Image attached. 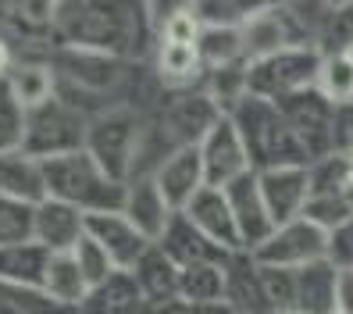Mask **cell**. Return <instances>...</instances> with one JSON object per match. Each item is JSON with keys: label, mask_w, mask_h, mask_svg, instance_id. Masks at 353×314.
I'll list each match as a JSON object with an SVG mask.
<instances>
[{"label": "cell", "mask_w": 353, "mask_h": 314, "mask_svg": "<svg viewBox=\"0 0 353 314\" xmlns=\"http://www.w3.org/2000/svg\"><path fill=\"white\" fill-rule=\"evenodd\" d=\"M157 36L147 0H61L54 43L111 57H139Z\"/></svg>", "instance_id": "6da1fadb"}, {"label": "cell", "mask_w": 353, "mask_h": 314, "mask_svg": "<svg viewBox=\"0 0 353 314\" xmlns=\"http://www.w3.org/2000/svg\"><path fill=\"white\" fill-rule=\"evenodd\" d=\"M228 118L236 121V129L243 136V146L250 154L254 172H272V168H296V164H310L307 150L300 146L296 133L289 129V121L275 100H264L246 93Z\"/></svg>", "instance_id": "7a4b0ae2"}, {"label": "cell", "mask_w": 353, "mask_h": 314, "mask_svg": "<svg viewBox=\"0 0 353 314\" xmlns=\"http://www.w3.org/2000/svg\"><path fill=\"white\" fill-rule=\"evenodd\" d=\"M47 172V193L54 200H65L86 215H103V211H121L129 197L125 182H114L86 150H72L43 161Z\"/></svg>", "instance_id": "3957f363"}, {"label": "cell", "mask_w": 353, "mask_h": 314, "mask_svg": "<svg viewBox=\"0 0 353 314\" xmlns=\"http://www.w3.org/2000/svg\"><path fill=\"white\" fill-rule=\"evenodd\" d=\"M143 133L147 125L136 115V108H118V111H108L90 121V133H86V150L103 172H108L114 182H132L139 172V154H143Z\"/></svg>", "instance_id": "277c9868"}, {"label": "cell", "mask_w": 353, "mask_h": 314, "mask_svg": "<svg viewBox=\"0 0 353 314\" xmlns=\"http://www.w3.org/2000/svg\"><path fill=\"white\" fill-rule=\"evenodd\" d=\"M321 61H325V54L318 43L261 57L246 68V93L264 97V100H285L293 93H303L310 86H318Z\"/></svg>", "instance_id": "5b68a950"}, {"label": "cell", "mask_w": 353, "mask_h": 314, "mask_svg": "<svg viewBox=\"0 0 353 314\" xmlns=\"http://www.w3.org/2000/svg\"><path fill=\"white\" fill-rule=\"evenodd\" d=\"M86 133H90V118L54 97L47 104H39V108L26 111L22 150L39 157V161H50V157H61V154L82 150V146H86Z\"/></svg>", "instance_id": "8992f818"}, {"label": "cell", "mask_w": 353, "mask_h": 314, "mask_svg": "<svg viewBox=\"0 0 353 314\" xmlns=\"http://www.w3.org/2000/svg\"><path fill=\"white\" fill-rule=\"evenodd\" d=\"M275 104L282 108L289 129L296 133L310 164L336 150V104H332L318 86H310L303 93H293L285 100H275Z\"/></svg>", "instance_id": "52a82bcc"}, {"label": "cell", "mask_w": 353, "mask_h": 314, "mask_svg": "<svg viewBox=\"0 0 353 314\" xmlns=\"http://www.w3.org/2000/svg\"><path fill=\"white\" fill-rule=\"evenodd\" d=\"M243 32V54L246 61H261V57H272V54H282V50H293V47H307V43H318L314 36L307 32V22L289 8V4H279L272 11H264L261 18H254Z\"/></svg>", "instance_id": "ba28073f"}, {"label": "cell", "mask_w": 353, "mask_h": 314, "mask_svg": "<svg viewBox=\"0 0 353 314\" xmlns=\"http://www.w3.org/2000/svg\"><path fill=\"white\" fill-rule=\"evenodd\" d=\"M254 257L261 264H282V268H303V264H314L321 257H328V233L321 225H314L310 218H293L279 225L272 236H268Z\"/></svg>", "instance_id": "9c48e42d"}, {"label": "cell", "mask_w": 353, "mask_h": 314, "mask_svg": "<svg viewBox=\"0 0 353 314\" xmlns=\"http://www.w3.org/2000/svg\"><path fill=\"white\" fill-rule=\"evenodd\" d=\"M196 150H200V161H203V179H207V186H214V190H225V186H232L246 172H254L250 154H246V146H243V136H239L236 121L228 115L200 139Z\"/></svg>", "instance_id": "30bf717a"}, {"label": "cell", "mask_w": 353, "mask_h": 314, "mask_svg": "<svg viewBox=\"0 0 353 314\" xmlns=\"http://www.w3.org/2000/svg\"><path fill=\"white\" fill-rule=\"evenodd\" d=\"M225 118V111L214 104L207 90H182L168 108H164V136L172 139V150L182 146H200V139Z\"/></svg>", "instance_id": "8fae6325"}, {"label": "cell", "mask_w": 353, "mask_h": 314, "mask_svg": "<svg viewBox=\"0 0 353 314\" xmlns=\"http://www.w3.org/2000/svg\"><path fill=\"white\" fill-rule=\"evenodd\" d=\"M86 236L114 261L118 271H132L139 257L154 246L139 228L121 215V211H103V215H86Z\"/></svg>", "instance_id": "7c38bea8"}, {"label": "cell", "mask_w": 353, "mask_h": 314, "mask_svg": "<svg viewBox=\"0 0 353 314\" xmlns=\"http://www.w3.org/2000/svg\"><path fill=\"white\" fill-rule=\"evenodd\" d=\"M32 239L39 246H47L50 254H72L86 239V211L47 197L32 211Z\"/></svg>", "instance_id": "4fadbf2b"}, {"label": "cell", "mask_w": 353, "mask_h": 314, "mask_svg": "<svg viewBox=\"0 0 353 314\" xmlns=\"http://www.w3.org/2000/svg\"><path fill=\"white\" fill-rule=\"evenodd\" d=\"M225 193H228V204H232V215H236V225H239L243 250L254 254V250L275 233V218H272V211H268V204L261 197L257 172H246L232 186H225Z\"/></svg>", "instance_id": "5bb4252c"}, {"label": "cell", "mask_w": 353, "mask_h": 314, "mask_svg": "<svg viewBox=\"0 0 353 314\" xmlns=\"http://www.w3.org/2000/svg\"><path fill=\"white\" fill-rule=\"evenodd\" d=\"M257 182H261V197L268 204V211L275 218V228L303 215V207L310 200V164L257 172Z\"/></svg>", "instance_id": "9a60e30c"}, {"label": "cell", "mask_w": 353, "mask_h": 314, "mask_svg": "<svg viewBox=\"0 0 353 314\" xmlns=\"http://www.w3.org/2000/svg\"><path fill=\"white\" fill-rule=\"evenodd\" d=\"M150 175H154V182H157V190L164 193V200L172 204V211H185V207H190V200L207 186V179H203V161H200L196 146L172 150Z\"/></svg>", "instance_id": "2e32d148"}, {"label": "cell", "mask_w": 353, "mask_h": 314, "mask_svg": "<svg viewBox=\"0 0 353 314\" xmlns=\"http://www.w3.org/2000/svg\"><path fill=\"white\" fill-rule=\"evenodd\" d=\"M225 304L236 314H275L264 293L261 264L250 250H236L225 261Z\"/></svg>", "instance_id": "e0dca14e"}, {"label": "cell", "mask_w": 353, "mask_h": 314, "mask_svg": "<svg viewBox=\"0 0 353 314\" xmlns=\"http://www.w3.org/2000/svg\"><path fill=\"white\" fill-rule=\"evenodd\" d=\"M185 215L193 218V225L200 233L218 243L221 250L236 254L243 250V239H239V225H236V215H232V204H228V193L225 190H214V186H203V190L190 200Z\"/></svg>", "instance_id": "ac0fdd59"}, {"label": "cell", "mask_w": 353, "mask_h": 314, "mask_svg": "<svg viewBox=\"0 0 353 314\" xmlns=\"http://www.w3.org/2000/svg\"><path fill=\"white\" fill-rule=\"evenodd\" d=\"M157 246L168 254L182 271L193 268V264H211V261H228V250H221L218 243H211L200 228L193 225V218L185 211H175L168 228L161 233Z\"/></svg>", "instance_id": "d6986e66"}, {"label": "cell", "mask_w": 353, "mask_h": 314, "mask_svg": "<svg viewBox=\"0 0 353 314\" xmlns=\"http://www.w3.org/2000/svg\"><path fill=\"white\" fill-rule=\"evenodd\" d=\"M0 197L18 200V204H43L47 193V172L43 161L26 154V150H8L0 154Z\"/></svg>", "instance_id": "ffe728a7"}, {"label": "cell", "mask_w": 353, "mask_h": 314, "mask_svg": "<svg viewBox=\"0 0 353 314\" xmlns=\"http://www.w3.org/2000/svg\"><path fill=\"white\" fill-rule=\"evenodd\" d=\"M121 215H125L150 243H157L161 233L168 228V222H172L175 211H172V204L164 200V193L157 190L154 175H139V179L129 182V197H125Z\"/></svg>", "instance_id": "44dd1931"}, {"label": "cell", "mask_w": 353, "mask_h": 314, "mask_svg": "<svg viewBox=\"0 0 353 314\" xmlns=\"http://www.w3.org/2000/svg\"><path fill=\"white\" fill-rule=\"evenodd\" d=\"M336 286H339V268L328 257L296 268L293 311H300V314H336Z\"/></svg>", "instance_id": "7402d4cb"}, {"label": "cell", "mask_w": 353, "mask_h": 314, "mask_svg": "<svg viewBox=\"0 0 353 314\" xmlns=\"http://www.w3.org/2000/svg\"><path fill=\"white\" fill-rule=\"evenodd\" d=\"M147 297L132 271H114L108 282H100L86 293V300L75 307V314H143Z\"/></svg>", "instance_id": "603a6c76"}, {"label": "cell", "mask_w": 353, "mask_h": 314, "mask_svg": "<svg viewBox=\"0 0 353 314\" xmlns=\"http://www.w3.org/2000/svg\"><path fill=\"white\" fill-rule=\"evenodd\" d=\"M132 275H136V282H139L147 300H175V297H182V268L164 254L157 243L139 257Z\"/></svg>", "instance_id": "cb8c5ba5"}, {"label": "cell", "mask_w": 353, "mask_h": 314, "mask_svg": "<svg viewBox=\"0 0 353 314\" xmlns=\"http://www.w3.org/2000/svg\"><path fill=\"white\" fill-rule=\"evenodd\" d=\"M47 264H50V250H47V246H39L36 239L0 246V279H4V282L39 286V289H43Z\"/></svg>", "instance_id": "d4e9b609"}, {"label": "cell", "mask_w": 353, "mask_h": 314, "mask_svg": "<svg viewBox=\"0 0 353 314\" xmlns=\"http://www.w3.org/2000/svg\"><path fill=\"white\" fill-rule=\"evenodd\" d=\"M282 0H196L193 11L203 29H246L264 11L279 8Z\"/></svg>", "instance_id": "484cf974"}, {"label": "cell", "mask_w": 353, "mask_h": 314, "mask_svg": "<svg viewBox=\"0 0 353 314\" xmlns=\"http://www.w3.org/2000/svg\"><path fill=\"white\" fill-rule=\"evenodd\" d=\"M11 90L18 97V104H22L26 111L39 108V104H47L57 97V79L50 72V65L43 57H29V61H18L14 72L8 75Z\"/></svg>", "instance_id": "4316f807"}, {"label": "cell", "mask_w": 353, "mask_h": 314, "mask_svg": "<svg viewBox=\"0 0 353 314\" xmlns=\"http://www.w3.org/2000/svg\"><path fill=\"white\" fill-rule=\"evenodd\" d=\"M157 79L172 90L196 86L203 79V57L200 47H185V43H157Z\"/></svg>", "instance_id": "83f0119b"}, {"label": "cell", "mask_w": 353, "mask_h": 314, "mask_svg": "<svg viewBox=\"0 0 353 314\" xmlns=\"http://www.w3.org/2000/svg\"><path fill=\"white\" fill-rule=\"evenodd\" d=\"M43 289L50 293L57 304H65V307H72V311L86 300L90 282H86V275H82L75 254H50L47 275H43Z\"/></svg>", "instance_id": "f1b7e54d"}, {"label": "cell", "mask_w": 353, "mask_h": 314, "mask_svg": "<svg viewBox=\"0 0 353 314\" xmlns=\"http://www.w3.org/2000/svg\"><path fill=\"white\" fill-rule=\"evenodd\" d=\"M57 11L61 0H11V29H18L26 39H39L47 43L54 39V26H57Z\"/></svg>", "instance_id": "f546056e"}, {"label": "cell", "mask_w": 353, "mask_h": 314, "mask_svg": "<svg viewBox=\"0 0 353 314\" xmlns=\"http://www.w3.org/2000/svg\"><path fill=\"white\" fill-rule=\"evenodd\" d=\"M182 300L190 307L225 304V261L193 264L182 271Z\"/></svg>", "instance_id": "4dcf8cb0"}, {"label": "cell", "mask_w": 353, "mask_h": 314, "mask_svg": "<svg viewBox=\"0 0 353 314\" xmlns=\"http://www.w3.org/2000/svg\"><path fill=\"white\" fill-rule=\"evenodd\" d=\"M0 314H75V311L57 304L39 286H18L0 279Z\"/></svg>", "instance_id": "1f68e13d"}, {"label": "cell", "mask_w": 353, "mask_h": 314, "mask_svg": "<svg viewBox=\"0 0 353 314\" xmlns=\"http://www.w3.org/2000/svg\"><path fill=\"white\" fill-rule=\"evenodd\" d=\"M318 90L336 104V108L353 104V47L350 50H336V54H325L321 75H318Z\"/></svg>", "instance_id": "d6a6232c"}, {"label": "cell", "mask_w": 353, "mask_h": 314, "mask_svg": "<svg viewBox=\"0 0 353 314\" xmlns=\"http://www.w3.org/2000/svg\"><path fill=\"white\" fill-rule=\"evenodd\" d=\"M200 57H203V68L250 65L246 54H243V32L239 29H203V36H200Z\"/></svg>", "instance_id": "836d02e7"}, {"label": "cell", "mask_w": 353, "mask_h": 314, "mask_svg": "<svg viewBox=\"0 0 353 314\" xmlns=\"http://www.w3.org/2000/svg\"><path fill=\"white\" fill-rule=\"evenodd\" d=\"M26 143V108L18 104L8 79H0V154L22 150Z\"/></svg>", "instance_id": "e575fe53"}, {"label": "cell", "mask_w": 353, "mask_h": 314, "mask_svg": "<svg viewBox=\"0 0 353 314\" xmlns=\"http://www.w3.org/2000/svg\"><path fill=\"white\" fill-rule=\"evenodd\" d=\"M261 264V261H257ZM261 279H264V293L272 300L275 314H289L293 311V297H296V268H282V264H261Z\"/></svg>", "instance_id": "d590c367"}, {"label": "cell", "mask_w": 353, "mask_h": 314, "mask_svg": "<svg viewBox=\"0 0 353 314\" xmlns=\"http://www.w3.org/2000/svg\"><path fill=\"white\" fill-rule=\"evenodd\" d=\"M32 211L36 207L0 197V246L32 239Z\"/></svg>", "instance_id": "8d00e7d4"}, {"label": "cell", "mask_w": 353, "mask_h": 314, "mask_svg": "<svg viewBox=\"0 0 353 314\" xmlns=\"http://www.w3.org/2000/svg\"><path fill=\"white\" fill-rule=\"evenodd\" d=\"M303 218H310L314 225H321L325 233H332V228H339L343 222L353 218V197H321V193H314L303 207Z\"/></svg>", "instance_id": "74e56055"}, {"label": "cell", "mask_w": 353, "mask_h": 314, "mask_svg": "<svg viewBox=\"0 0 353 314\" xmlns=\"http://www.w3.org/2000/svg\"><path fill=\"white\" fill-rule=\"evenodd\" d=\"M72 254H75V261H79V268H82V275H86V282H90V289L93 286H100V282H108L111 275H114V261L108 257V254H103V250L86 236V239H82L75 250H72Z\"/></svg>", "instance_id": "f35d334b"}, {"label": "cell", "mask_w": 353, "mask_h": 314, "mask_svg": "<svg viewBox=\"0 0 353 314\" xmlns=\"http://www.w3.org/2000/svg\"><path fill=\"white\" fill-rule=\"evenodd\" d=\"M203 36V22L196 18V11H179L168 22L157 29V43H185V47H200Z\"/></svg>", "instance_id": "ab89813d"}, {"label": "cell", "mask_w": 353, "mask_h": 314, "mask_svg": "<svg viewBox=\"0 0 353 314\" xmlns=\"http://www.w3.org/2000/svg\"><path fill=\"white\" fill-rule=\"evenodd\" d=\"M328 261L336 264L339 271L353 268V218L328 233Z\"/></svg>", "instance_id": "60d3db41"}, {"label": "cell", "mask_w": 353, "mask_h": 314, "mask_svg": "<svg viewBox=\"0 0 353 314\" xmlns=\"http://www.w3.org/2000/svg\"><path fill=\"white\" fill-rule=\"evenodd\" d=\"M193 4H196V0H147V11H150L154 29H161L172 14H179V11H193Z\"/></svg>", "instance_id": "b9f144b4"}, {"label": "cell", "mask_w": 353, "mask_h": 314, "mask_svg": "<svg viewBox=\"0 0 353 314\" xmlns=\"http://www.w3.org/2000/svg\"><path fill=\"white\" fill-rule=\"evenodd\" d=\"M336 150L353 157V104L336 108Z\"/></svg>", "instance_id": "7bdbcfd3"}, {"label": "cell", "mask_w": 353, "mask_h": 314, "mask_svg": "<svg viewBox=\"0 0 353 314\" xmlns=\"http://www.w3.org/2000/svg\"><path fill=\"white\" fill-rule=\"evenodd\" d=\"M336 314H353V268L339 271V286H336Z\"/></svg>", "instance_id": "ee69618b"}, {"label": "cell", "mask_w": 353, "mask_h": 314, "mask_svg": "<svg viewBox=\"0 0 353 314\" xmlns=\"http://www.w3.org/2000/svg\"><path fill=\"white\" fill-rule=\"evenodd\" d=\"M14 65H18V50H14V39H11V32H8V36L0 32V79H8V75L14 72Z\"/></svg>", "instance_id": "f6af8a7d"}, {"label": "cell", "mask_w": 353, "mask_h": 314, "mask_svg": "<svg viewBox=\"0 0 353 314\" xmlns=\"http://www.w3.org/2000/svg\"><path fill=\"white\" fill-rule=\"evenodd\" d=\"M143 314H190V304H185L182 297H175V300H147Z\"/></svg>", "instance_id": "bcb514c9"}, {"label": "cell", "mask_w": 353, "mask_h": 314, "mask_svg": "<svg viewBox=\"0 0 353 314\" xmlns=\"http://www.w3.org/2000/svg\"><path fill=\"white\" fill-rule=\"evenodd\" d=\"M190 314H236L228 304H200V307H190Z\"/></svg>", "instance_id": "7dc6e473"}, {"label": "cell", "mask_w": 353, "mask_h": 314, "mask_svg": "<svg viewBox=\"0 0 353 314\" xmlns=\"http://www.w3.org/2000/svg\"><path fill=\"white\" fill-rule=\"evenodd\" d=\"M325 11H343V8H353V0H318Z\"/></svg>", "instance_id": "c3c4849f"}, {"label": "cell", "mask_w": 353, "mask_h": 314, "mask_svg": "<svg viewBox=\"0 0 353 314\" xmlns=\"http://www.w3.org/2000/svg\"><path fill=\"white\" fill-rule=\"evenodd\" d=\"M11 22V0H0V29Z\"/></svg>", "instance_id": "681fc988"}, {"label": "cell", "mask_w": 353, "mask_h": 314, "mask_svg": "<svg viewBox=\"0 0 353 314\" xmlns=\"http://www.w3.org/2000/svg\"><path fill=\"white\" fill-rule=\"evenodd\" d=\"M289 314H300V311H289Z\"/></svg>", "instance_id": "f907efd6"}]
</instances>
